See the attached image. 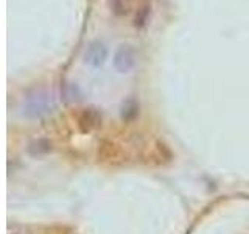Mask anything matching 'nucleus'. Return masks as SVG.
Masks as SVG:
<instances>
[{"label":"nucleus","mask_w":249,"mask_h":234,"mask_svg":"<svg viewBox=\"0 0 249 234\" xmlns=\"http://www.w3.org/2000/svg\"><path fill=\"white\" fill-rule=\"evenodd\" d=\"M52 111V98L44 92H37L31 96L27 103L23 105V114L27 117H42L44 114H49Z\"/></svg>","instance_id":"obj_1"},{"label":"nucleus","mask_w":249,"mask_h":234,"mask_svg":"<svg viewBox=\"0 0 249 234\" xmlns=\"http://www.w3.org/2000/svg\"><path fill=\"white\" fill-rule=\"evenodd\" d=\"M114 66L120 74H128L136 66V50L131 45H120L114 55Z\"/></svg>","instance_id":"obj_2"},{"label":"nucleus","mask_w":249,"mask_h":234,"mask_svg":"<svg viewBox=\"0 0 249 234\" xmlns=\"http://www.w3.org/2000/svg\"><path fill=\"white\" fill-rule=\"evenodd\" d=\"M101 125V114L93 108H86L78 114V127L83 133H90Z\"/></svg>","instance_id":"obj_3"},{"label":"nucleus","mask_w":249,"mask_h":234,"mask_svg":"<svg viewBox=\"0 0 249 234\" xmlns=\"http://www.w3.org/2000/svg\"><path fill=\"white\" fill-rule=\"evenodd\" d=\"M107 57L106 47L101 42H92L84 53V61L92 67H100Z\"/></svg>","instance_id":"obj_4"},{"label":"nucleus","mask_w":249,"mask_h":234,"mask_svg":"<svg viewBox=\"0 0 249 234\" xmlns=\"http://www.w3.org/2000/svg\"><path fill=\"white\" fill-rule=\"evenodd\" d=\"M53 150V145L49 139H44V137H39L35 139L33 142L28 144V153L31 156H44V155H49Z\"/></svg>","instance_id":"obj_5"},{"label":"nucleus","mask_w":249,"mask_h":234,"mask_svg":"<svg viewBox=\"0 0 249 234\" xmlns=\"http://www.w3.org/2000/svg\"><path fill=\"white\" fill-rule=\"evenodd\" d=\"M8 234H27L22 228L19 226H10V230H8Z\"/></svg>","instance_id":"obj_6"}]
</instances>
